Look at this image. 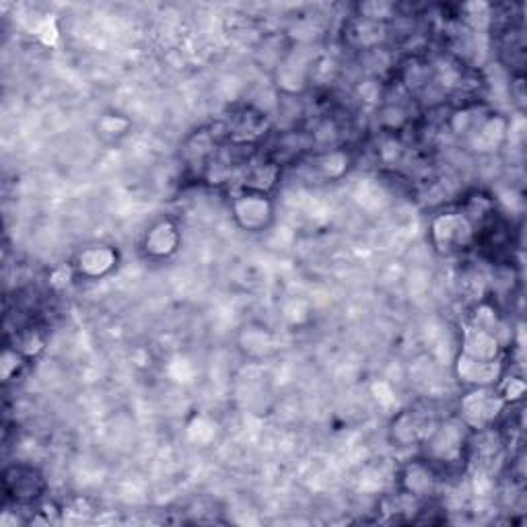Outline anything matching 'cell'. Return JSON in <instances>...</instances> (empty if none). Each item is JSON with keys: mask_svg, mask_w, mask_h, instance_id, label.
<instances>
[{"mask_svg": "<svg viewBox=\"0 0 527 527\" xmlns=\"http://www.w3.org/2000/svg\"><path fill=\"white\" fill-rule=\"evenodd\" d=\"M433 235L439 250L445 253H458L472 243L474 225L466 214H445L435 221Z\"/></svg>", "mask_w": 527, "mask_h": 527, "instance_id": "obj_1", "label": "cell"}, {"mask_svg": "<svg viewBox=\"0 0 527 527\" xmlns=\"http://www.w3.org/2000/svg\"><path fill=\"white\" fill-rule=\"evenodd\" d=\"M175 229L171 225H159L153 229V233L149 237V243L147 247H150V252H157V253H167L175 250Z\"/></svg>", "mask_w": 527, "mask_h": 527, "instance_id": "obj_4", "label": "cell"}, {"mask_svg": "<svg viewBox=\"0 0 527 527\" xmlns=\"http://www.w3.org/2000/svg\"><path fill=\"white\" fill-rule=\"evenodd\" d=\"M502 408L501 398L494 394L491 396L486 389L476 391L464 402V412L468 422L478 425V430L489 429V422L497 417V412Z\"/></svg>", "mask_w": 527, "mask_h": 527, "instance_id": "obj_3", "label": "cell"}, {"mask_svg": "<svg viewBox=\"0 0 527 527\" xmlns=\"http://www.w3.org/2000/svg\"><path fill=\"white\" fill-rule=\"evenodd\" d=\"M11 470L15 472V478H11V474H5V484H6V491L11 492V497L26 502V501H36L39 494L44 492L42 476H39L34 468L15 466Z\"/></svg>", "mask_w": 527, "mask_h": 527, "instance_id": "obj_2", "label": "cell"}]
</instances>
